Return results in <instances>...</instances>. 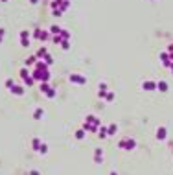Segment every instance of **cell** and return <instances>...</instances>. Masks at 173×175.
I'll return each mask as SVG.
<instances>
[{"label": "cell", "instance_id": "7", "mask_svg": "<svg viewBox=\"0 0 173 175\" xmlns=\"http://www.w3.org/2000/svg\"><path fill=\"white\" fill-rule=\"evenodd\" d=\"M41 114H43V111H41V109H37V111H35V118H41Z\"/></svg>", "mask_w": 173, "mask_h": 175}, {"label": "cell", "instance_id": "2", "mask_svg": "<svg viewBox=\"0 0 173 175\" xmlns=\"http://www.w3.org/2000/svg\"><path fill=\"white\" fill-rule=\"evenodd\" d=\"M9 91H11L13 94H19V96H20V94L24 92V89H22V87H19V85H13V87L9 89Z\"/></svg>", "mask_w": 173, "mask_h": 175}, {"label": "cell", "instance_id": "5", "mask_svg": "<svg viewBox=\"0 0 173 175\" xmlns=\"http://www.w3.org/2000/svg\"><path fill=\"white\" fill-rule=\"evenodd\" d=\"M157 87H159L160 91H168V83H166V81H160L159 85H157Z\"/></svg>", "mask_w": 173, "mask_h": 175}, {"label": "cell", "instance_id": "4", "mask_svg": "<svg viewBox=\"0 0 173 175\" xmlns=\"http://www.w3.org/2000/svg\"><path fill=\"white\" fill-rule=\"evenodd\" d=\"M144 89H147V91H151V89H155V83H151V81H146V83H144Z\"/></svg>", "mask_w": 173, "mask_h": 175}, {"label": "cell", "instance_id": "6", "mask_svg": "<svg viewBox=\"0 0 173 175\" xmlns=\"http://www.w3.org/2000/svg\"><path fill=\"white\" fill-rule=\"evenodd\" d=\"M157 137H159V138H164V137H166V129H159V133H157Z\"/></svg>", "mask_w": 173, "mask_h": 175}, {"label": "cell", "instance_id": "8", "mask_svg": "<svg viewBox=\"0 0 173 175\" xmlns=\"http://www.w3.org/2000/svg\"><path fill=\"white\" fill-rule=\"evenodd\" d=\"M4 33H6V30H4V28H0V41H2V37H4Z\"/></svg>", "mask_w": 173, "mask_h": 175}, {"label": "cell", "instance_id": "10", "mask_svg": "<svg viewBox=\"0 0 173 175\" xmlns=\"http://www.w3.org/2000/svg\"><path fill=\"white\" fill-rule=\"evenodd\" d=\"M2 2H6V0H2Z\"/></svg>", "mask_w": 173, "mask_h": 175}, {"label": "cell", "instance_id": "9", "mask_svg": "<svg viewBox=\"0 0 173 175\" xmlns=\"http://www.w3.org/2000/svg\"><path fill=\"white\" fill-rule=\"evenodd\" d=\"M30 2H32V4H35V2H37V0H30Z\"/></svg>", "mask_w": 173, "mask_h": 175}, {"label": "cell", "instance_id": "3", "mask_svg": "<svg viewBox=\"0 0 173 175\" xmlns=\"http://www.w3.org/2000/svg\"><path fill=\"white\" fill-rule=\"evenodd\" d=\"M35 63H37V57H35V56L26 59V65H28V67H32V65H35Z\"/></svg>", "mask_w": 173, "mask_h": 175}, {"label": "cell", "instance_id": "1", "mask_svg": "<svg viewBox=\"0 0 173 175\" xmlns=\"http://www.w3.org/2000/svg\"><path fill=\"white\" fill-rule=\"evenodd\" d=\"M28 41H30V33H28V30L20 32V43H22V46H28Z\"/></svg>", "mask_w": 173, "mask_h": 175}]
</instances>
